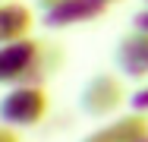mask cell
I'll return each mask as SVG.
<instances>
[{"label":"cell","instance_id":"obj_4","mask_svg":"<svg viewBox=\"0 0 148 142\" xmlns=\"http://www.w3.org/2000/svg\"><path fill=\"white\" fill-rule=\"evenodd\" d=\"M104 6L98 0H69L63 6H54L44 13V26L51 28H66V26H76V22H85L91 16H98Z\"/></svg>","mask_w":148,"mask_h":142},{"label":"cell","instance_id":"obj_2","mask_svg":"<svg viewBox=\"0 0 148 142\" xmlns=\"http://www.w3.org/2000/svg\"><path fill=\"white\" fill-rule=\"evenodd\" d=\"M41 44L35 38L25 41H16V44H3L0 48V85H25L29 82V73L38 60Z\"/></svg>","mask_w":148,"mask_h":142},{"label":"cell","instance_id":"obj_7","mask_svg":"<svg viewBox=\"0 0 148 142\" xmlns=\"http://www.w3.org/2000/svg\"><path fill=\"white\" fill-rule=\"evenodd\" d=\"M41 3V10L47 13V10H54V6H63V3H69V0H38Z\"/></svg>","mask_w":148,"mask_h":142},{"label":"cell","instance_id":"obj_5","mask_svg":"<svg viewBox=\"0 0 148 142\" xmlns=\"http://www.w3.org/2000/svg\"><path fill=\"white\" fill-rule=\"evenodd\" d=\"M114 101H117V85L110 82L107 76H98L95 82L85 85V92H82V108L88 114H104L114 108Z\"/></svg>","mask_w":148,"mask_h":142},{"label":"cell","instance_id":"obj_3","mask_svg":"<svg viewBox=\"0 0 148 142\" xmlns=\"http://www.w3.org/2000/svg\"><path fill=\"white\" fill-rule=\"evenodd\" d=\"M32 26H35V19L25 3H0V48L25 41Z\"/></svg>","mask_w":148,"mask_h":142},{"label":"cell","instance_id":"obj_8","mask_svg":"<svg viewBox=\"0 0 148 142\" xmlns=\"http://www.w3.org/2000/svg\"><path fill=\"white\" fill-rule=\"evenodd\" d=\"M98 3H101V6H104V3H107V0H98Z\"/></svg>","mask_w":148,"mask_h":142},{"label":"cell","instance_id":"obj_6","mask_svg":"<svg viewBox=\"0 0 148 142\" xmlns=\"http://www.w3.org/2000/svg\"><path fill=\"white\" fill-rule=\"evenodd\" d=\"M0 142H19V136H16L10 126H0Z\"/></svg>","mask_w":148,"mask_h":142},{"label":"cell","instance_id":"obj_1","mask_svg":"<svg viewBox=\"0 0 148 142\" xmlns=\"http://www.w3.org/2000/svg\"><path fill=\"white\" fill-rule=\"evenodd\" d=\"M47 117V92L41 85H13L0 98L3 126H38Z\"/></svg>","mask_w":148,"mask_h":142}]
</instances>
